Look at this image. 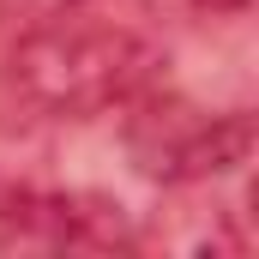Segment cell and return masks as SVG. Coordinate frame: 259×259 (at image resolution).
<instances>
[{"mask_svg":"<svg viewBox=\"0 0 259 259\" xmlns=\"http://www.w3.org/2000/svg\"><path fill=\"white\" fill-rule=\"evenodd\" d=\"M163 72L169 24L157 0H49L6 55L18 103L55 121L115 115Z\"/></svg>","mask_w":259,"mask_h":259,"instance_id":"6da1fadb","label":"cell"},{"mask_svg":"<svg viewBox=\"0 0 259 259\" xmlns=\"http://www.w3.org/2000/svg\"><path fill=\"white\" fill-rule=\"evenodd\" d=\"M115 115H121L127 163L145 181H157L163 193L211 187L253 157V115L247 109H205L199 97L175 91L169 78L145 84Z\"/></svg>","mask_w":259,"mask_h":259,"instance_id":"7a4b0ae2","label":"cell"},{"mask_svg":"<svg viewBox=\"0 0 259 259\" xmlns=\"http://www.w3.org/2000/svg\"><path fill=\"white\" fill-rule=\"evenodd\" d=\"M139 229L97 187H0V253H133Z\"/></svg>","mask_w":259,"mask_h":259,"instance_id":"3957f363","label":"cell"},{"mask_svg":"<svg viewBox=\"0 0 259 259\" xmlns=\"http://www.w3.org/2000/svg\"><path fill=\"white\" fill-rule=\"evenodd\" d=\"M193 12H211V18H229V12H247L253 0H187Z\"/></svg>","mask_w":259,"mask_h":259,"instance_id":"277c9868","label":"cell"}]
</instances>
